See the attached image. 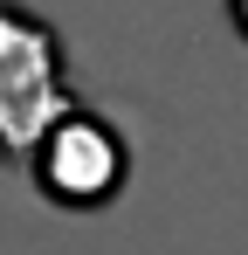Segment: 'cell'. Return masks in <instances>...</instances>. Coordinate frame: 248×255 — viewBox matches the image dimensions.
Returning <instances> with one entry per match:
<instances>
[{
  "label": "cell",
  "mask_w": 248,
  "mask_h": 255,
  "mask_svg": "<svg viewBox=\"0 0 248 255\" xmlns=\"http://www.w3.org/2000/svg\"><path fill=\"white\" fill-rule=\"evenodd\" d=\"M76 104L69 90V55L62 35L41 21L35 7L0 0V159H28L41 131Z\"/></svg>",
  "instance_id": "6da1fadb"
},
{
  "label": "cell",
  "mask_w": 248,
  "mask_h": 255,
  "mask_svg": "<svg viewBox=\"0 0 248 255\" xmlns=\"http://www.w3.org/2000/svg\"><path fill=\"white\" fill-rule=\"evenodd\" d=\"M21 166L35 172V186L55 207H111L118 186L131 179V145H124V131L111 125V118L69 104V111L28 145Z\"/></svg>",
  "instance_id": "7a4b0ae2"
},
{
  "label": "cell",
  "mask_w": 248,
  "mask_h": 255,
  "mask_svg": "<svg viewBox=\"0 0 248 255\" xmlns=\"http://www.w3.org/2000/svg\"><path fill=\"white\" fill-rule=\"evenodd\" d=\"M228 21L242 28V42H248V0H228Z\"/></svg>",
  "instance_id": "3957f363"
}]
</instances>
